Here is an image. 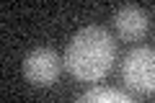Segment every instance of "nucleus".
I'll list each match as a JSON object with an SVG mask.
<instances>
[{
	"mask_svg": "<svg viewBox=\"0 0 155 103\" xmlns=\"http://www.w3.org/2000/svg\"><path fill=\"white\" fill-rule=\"evenodd\" d=\"M60 70H62V60L57 57L54 49L49 47H39L34 52H28L26 60H23V75L31 85H52L57 82L60 77Z\"/></svg>",
	"mask_w": 155,
	"mask_h": 103,
	"instance_id": "7ed1b4c3",
	"label": "nucleus"
},
{
	"mask_svg": "<svg viewBox=\"0 0 155 103\" xmlns=\"http://www.w3.org/2000/svg\"><path fill=\"white\" fill-rule=\"evenodd\" d=\"M114 28L127 41H137L147 31V13L140 5H122L114 11Z\"/></svg>",
	"mask_w": 155,
	"mask_h": 103,
	"instance_id": "20e7f679",
	"label": "nucleus"
},
{
	"mask_svg": "<svg viewBox=\"0 0 155 103\" xmlns=\"http://www.w3.org/2000/svg\"><path fill=\"white\" fill-rule=\"evenodd\" d=\"M116 54V44L106 28L101 26H83L72 34L65 49V67L72 77L83 82H96L111 70Z\"/></svg>",
	"mask_w": 155,
	"mask_h": 103,
	"instance_id": "f257e3e1",
	"label": "nucleus"
},
{
	"mask_svg": "<svg viewBox=\"0 0 155 103\" xmlns=\"http://www.w3.org/2000/svg\"><path fill=\"white\" fill-rule=\"evenodd\" d=\"M75 103H134V101L124 90L101 85V88H91V90H85Z\"/></svg>",
	"mask_w": 155,
	"mask_h": 103,
	"instance_id": "39448f33",
	"label": "nucleus"
},
{
	"mask_svg": "<svg viewBox=\"0 0 155 103\" xmlns=\"http://www.w3.org/2000/svg\"><path fill=\"white\" fill-rule=\"evenodd\" d=\"M122 80L127 88L137 93L155 90V49L153 47H134L127 52L122 62Z\"/></svg>",
	"mask_w": 155,
	"mask_h": 103,
	"instance_id": "f03ea898",
	"label": "nucleus"
}]
</instances>
